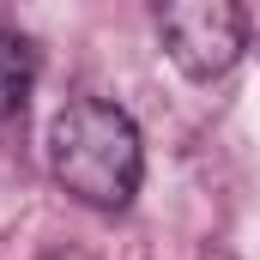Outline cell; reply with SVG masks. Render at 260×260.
Segmentation results:
<instances>
[{
    "instance_id": "3",
    "label": "cell",
    "mask_w": 260,
    "mask_h": 260,
    "mask_svg": "<svg viewBox=\"0 0 260 260\" xmlns=\"http://www.w3.org/2000/svg\"><path fill=\"white\" fill-rule=\"evenodd\" d=\"M30 85H37V43L18 30H0V121L24 109Z\"/></svg>"
},
{
    "instance_id": "4",
    "label": "cell",
    "mask_w": 260,
    "mask_h": 260,
    "mask_svg": "<svg viewBox=\"0 0 260 260\" xmlns=\"http://www.w3.org/2000/svg\"><path fill=\"white\" fill-rule=\"evenodd\" d=\"M43 260H91V254H85V248H73V242H61V248H49Z\"/></svg>"
},
{
    "instance_id": "1",
    "label": "cell",
    "mask_w": 260,
    "mask_h": 260,
    "mask_svg": "<svg viewBox=\"0 0 260 260\" xmlns=\"http://www.w3.org/2000/svg\"><path fill=\"white\" fill-rule=\"evenodd\" d=\"M49 170L79 206H97V212L133 206L145 176V145L133 115L103 97H73L49 121Z\"/></svg>"
},
{
    "instance_id": "5",
    "label": "cell",
    "mask_w": 260,
    "mask_h": 260,
    "mask_svg": "<svg viewBox=\"0 0 260 260\" xmlns=\"http://www.w3.org/2000/svg\"><path fill=\"white\" fill-rule=\"evenodd\" d=\"M212 260H230V254H212Z\"/></svg>"
},
{
    "instance_id": "2",
    "label": "cell",
    "mask_w": 260,
    "mask_h": 260,
    "mask_svg": "<svg viewBox=\"0 0 260 260\" xmlns=\"http://www.w3.org/2000/svg\"><path fill=\"white\" fill-rule=\"evenodd\" d=\"M157 37H164V55L182 67L188 79L212 85V79H224L230 67L242 61L248 18L230 0H164L157 6Z\"/></svg>"
}]
</instances>
